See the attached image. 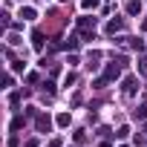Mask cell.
<instances>
[{"instance_id":"6da1fadb","label":"cell","mask_w":147,"mask_h":147,"mask_svg":"<svg viewBox=\"0 0 147 147\" xmlns=\"http://www.w3.org/2000/svg\"><path fill=\"white\" fill-rule=\"evenodd\" d=\"M136 90H138V78H136V75H127V78L121 81V92H124V95H133Z\"/></svg>"},{"instance_id":"7a4b0ae2","label":"cell","mask_w":147,"mask_h":147,"mask_svg":"<svg viewBox=\"0 0 147 147\" xmlns=\"http://www.w3.org/2000/svg\"><path fill=\"white\" fill-rule=\"evenodd\" d=\"M78 29L81 32H87V38L95 32V18H78Z\"/></svg>"},{"instance_id":"3957f363","label":"cell","mask_w":147,"mask_h":147,"mask_svg":"<svg viewBox=\"0 0 147 147\" xmlns=\"http://www.w3.org/2000/svg\"><path fill=\"white\" fill-rule=\"evenodd\" d=\"M35 124H38V130H40V133H49V130H52V118H49V115H43V113L35 118Z\"/></svg>"},{"instance_id":"277c9868","label":"cell","mask_w":147,"mask_h":147,"mask_svg":"<svg viewBox=\"0 0 147 147\" xmlns=\"http://www.w3.org/2000/svg\"><path fill=\"white\" fill-rule=\"evenodd\" d=\"M118 75H121V63H118V61H113V63H107V78H110V81H115Z\"/></svg>"},{"instance_id":"5b68a950","label":"cell","mask_w":147,"mask_h":147,"mask_svg":"<svg viewBox=\"0 0 147 147\" xmlns=\"http://www.w3.org/2000/svg\"><path fill=\"white\" fill-rule=\"evenodd\" d=\"M141 12V3H138V0H130V3H127V15H138Z\"/></svg>"},{"instance_id":"8992f818","label":"cell","mask_w":147,"mask_h":147,"mask_svg":"<svg viewBox=\"0 0 147 147\" xmlns=\"http://www.w3.org/2000/svg\"><path fill=\"white\" fill-rule=\"evenodd\" d=\"M20 18H23V20H35V9H32V6H23V9H20Z\"/></svg>"},{"instance_id":"52a82bcc","label":"cell","mask_w":147,"mask_h":147,"mask_svg":"<svg viewBox=\"0 0 147 147\" xmlns=\"http://www.w3.org/2000/svg\"><path fill=\"white\" fill-rule=\"evenodd\" d=\"M121 26H124L121 20H110V23H107V32H110V35H115V32H121Z\"/></svg>"},{"instance_id":"ba28073f","label":"cell","mask_w":147,"mask_h":147,"mask_svg":"<svg viewBox=\"0 0 147 147\" xmlns=\"http://www.w3.org/2000/svg\"><path fill=\"white\" fill-rule=\"evenodd\" d=\"M136 118H147V104H138V110H136Z\"/></svg>"},{"instance_id":"9c48e42d","label":"cell","mask_w":147,"mask_h":147,"mask_svg":"<svg viewBox=\"0 0 147 147\" xmlns=\"http://www.w3.org/2000/svg\"><path fill=\"white\" fill-rule=\"evenodd\" d=\"M58 124H61V127H69V115L61 113V115H58Z\"/></svg>"},{"instance_id":"30bf717a","label":"cell","mask_w":147,"mask_h":147,"mask_svg":"<svg viewBox=\"0 0 147 147\" xmlns=\"http://www.w3.org/2000/svg\"><path fill=\"white\" fill-rule=\"evenodd\" d=\"M81 6H84V9H95V6H98V0H81Z\"/></svg>"},{"instance_id":"8fae6325","label":"cell","mask_w":147,"mask_h":147,"mask_svg":"<svg viewBox=\"0 0 147 147\" xmlns=\"http://www.w3.org/2000/svg\"><path fill=\"white\" fill-rule=\"evenodd\" d=\"M75 84V75H72V72H66V78H63V87H72Z\"/></svg>"},{"instance_id":"7c38bea8","label":"cell","mask_w":147,"mask_h":147,"mask_svg":"<svg viewBox=\"0 0 147 147\" xmlns=\"http://www.w3.org/2000/svg\"><path fill=\"white\" fill-rule=\"evenodd\" d=\"M115 136H118V138H127V136H130V127H118V133H115Z\"/></svg>"},{"instance_id":"4fadbf2b","label":"cell","mask_w":147,"mask_h":147,"mask_svg":"<svg viewBox=\"0 0 147 147\" xmlns=\"http://www.w3.org/2000/svg\"><path fill=\"white\" fill-rule=\"evenodd\" d=\"M75 141H78V144H84V141H87V133H84V130H78V133H75Z\"/></svg>"},{"instance_id":"5bb4252c","label":"cell","mask_w":147,"mask_h":147,"mask_svg":"<svg viewBox=\"0 0 147 147\" xmlns=\"http://www.w3.org/2000/svg\"><path fill=\"white\" fill-rule=\"evenodd\" d=\"M63 46H66V49H75V46H78V38H69V40H66Z\"/></svg>"},{"instance_id":"9a60e30c","label":"cell","mask_w":147,"mask_h":147,"mask_svg":"<svg viewBox=\"0 0 147 147\" xmlns=\"http://www.w3.org/2000/svg\"><path fill=\"white\" fill-rule=\"evenodd\" d=\"M61 3H66V0H61Z\"/></svg>"},{"instance_id":"2e32d148","label":"cell","mask_w":147,"mask_h":147,"mask_svg":"<svg viewBox=\"0 0 147 147\" xmlns=\"http://www.w3.org/2000/svg\"><path fill=\"white\" fill-rule=\"evenodd\" d=\"M144 141H147V138H144Z\"/></svg>"}]
</instances>
